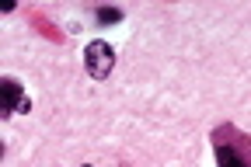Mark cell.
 <instances>
[{"mask_svg": "<svg viewBox=\"0 0 251 167\" xmlns=\"http://www.w3.org/2000/svg\"><path fill=\"white\" fill-rule=\"evenodd\" d=\"M84 66H87V73L94 80H105L112 73V66H115V49L105 42V39H94L84 46Z\"/></svg>", "mask_w": 251, "mask_h": 167, "instance_id": "7a4b0ae2", "label": "cell"}, {"mask_svg": "<svg viewBox=\"0 0 251 167\" xmlns=\"http://www.w3.org/2000/svg\"><path fill=\"white\" fill-rule=\"evenodd\" d=\"M28 18H31V21H39V24H42V35H49V39H56V42H59V31H56V28H52V24H49V21H46L42 14H35V11H31Z\"/></svg>", "mask_w": 251, "mask_h": 167, "instance_id": "5b68a950", "label": "cell"}, {"mask_svg": "<svg viewBox=\"0 0 251 167\" xmlns=\"http://www.w3.org/2000/svg\"><path fill=\"white\" fill-rule=\"evenodd\" d=\"M209 143H213V157H216V167H251V136L230 122L216 125L209 132Z\"/></svg>", "mask_w": 251, "mask_h": 167, "instance_id": "6da1fadb", "label": "cell"}, {"mask_svg": "<svg viewBox=\"0 0 251 167\" xmlns=\"http://www.w3.org/2000/svg\"><path fill=\"white\" fill-rule=\"evenodd\" d=\"M28 108H31V101H28L25 87L14 77H4V115H18V112H28Z\"/></svg>", "mask_w": 251, "mask_h": 167, "instance_id": "3957f363", "label": "cell"}, {"mask_svg": "<svg viewBox=\"0 0 251 167\" xmlns=\"http://www.w3.org/2000/svg\"><path fill=\"white\" fill-rule=\"evenodd\" d=\"M122 18H126L122 7H94V21H98L101 28H112V24H119Z\"/></svg>", "mask_w": 251, "mask_h": 167, "instance_id": "277c9868", "label": "cell"}, {"mask_svg": "<svg viewBox=\"0 0 251 167\" xmlns=\"http://www.w3.org/2000/svg\"><path fill=\"white\" fill-rule=\"evenodd\" d=\"M84 167H91V164H84Z\"/></svg>", "mask_w": 251, "mask_h": 167, "instance_id": "8992f818", "label": "cell"}]
</instances>
